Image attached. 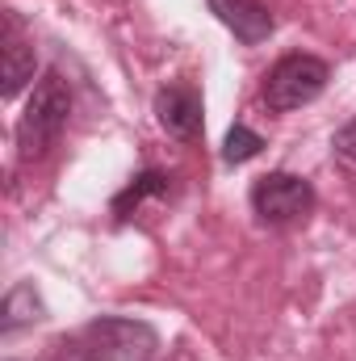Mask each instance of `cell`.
<instances>
[{
  "label": "cell",
  "mask_w": 356,
  "mask_h": 361,
  "mask_svg": "<svg viewBox=\"0 0 356 361\" xmlns=\"http://www.w3.org/2000/svg\"><path fill=\"white\" fill-rule=\"evenodd\" d=\"M68 118H72V89L59 72H46L30 101H25V114L17 122V147H21V160H38L46 156L59 135L68 130Z\"/></svg>",
  "instance_id": "cell-1"
},
{
  "label": "cell",
  "mask_w": 356,
  "mask_h": 361,
  "mask_svg": "<svg viewBox=\"0 0 356 361\" xmlns=\"http://www.w3.org/2000/svg\"><path fill=\"white\" fill-rule=\"evenodd\" d=\"M76 353L84 361H155L160 336L143 319L105 315V319H92L89 328L80 332Z\"/></svg>",
  "instance_id": "cell-2"
},
{
  "label": "cell",
  "mask_w": 356,
  "mask_h": 361,
  "mask_svg": "<svg viewBox=\"0 0 356 361\" xmlns=\"http://www.w3.org/2000/svg\"><path fill=\"white\" fill-rule=\"evenodd\" d=\"M331 80V68L319 59V55H281L272 68H268L265 85H260V97H265L268 109L276 114H289V109H302L310 101H319L323 89Z\"/></svg>",
  "instance_id": "cell-3"
},
{
  "label": "cell",
  "mask_w": 356,
  "mask_h": 361,
  "mask_svg": "<svg viewBox=\"0 0 356 361\" xmlns=\"http://www.w3.org/2000/svg\"><path fill=\"white\" fill-rule=\"evenodd\" d=\"M252 210L268 227H289L314 210V185L298 173H268L252 185Z\"/></svg>",
  "instance_id": "cell-4"
},
{
  "label": "cell",
  "mask_w": 356,
  "mask_h": 361,
  "mask_svg": "<svg viewBox=\"0 0 356 361\" xmlns=\"http://www.w3.org/2000/svg\"><path fill=\"white\" fill-rule=\"evenodd\" d=\"M155 118L160 126L180 139V143H193L205 126V105H201V92L193 85H168V89L155 92Z\"/></svg>",
  "instance_id": "cell-5"
},
{
  "label": "cell",
  "mask_w": 356,
  "mask_h": 361,
  "mask_svg": "<svg viewBox=\"0 0 356 361\" xmlns=\"http://www.w3.org/2000/svg\"><path fill=\"white\" fill-rule=\"evenodd\" d=\"M210 13L243 42V47H256V42H265L268 34H272V13H268V4L260 0H210Z\"/></svg>",
  "instance_id": "cell-6"
},
{
  "label": "cell",
  "mask_w": 356,
  "mask_h": 361,
  "mask_svg": "<svg viewBox=\"0 0 356 361\" xmlns=\"http://www.w3.org/2000/svg\"><path fill=\"white\" fill-rule=\"evenodd\" d=\"M0 63H4V97H17V92L34 80V68H38V55H34V47H30V38L21 34V25H17L13 13L4 17Z\"/></svg>",
  "instance_id": "cell-7"
},
{
  "label": "cell",
  "mask_w": 356,
  "mask_h": 361,
  "mask_svg": "<svg viewBox=\"0 0 356 361\" xmlns=\"http://www.w3.org/2000/svg\"><path fill=\"white\" fill-rule=\"evenodd\" d=\"M42 315H46V307H42L38 290H34L30 281H21V286H13V290L4 294V307H0V332L8 336V332H17V328H25V324L42 319Z\"/></svg>",
  "instance_id": "cell-8"
},
{
  "label": "cell",
  "mask_w": 356,
  "mask_h": 361,
  "mask_svg": "<svg viewBox=\"0 0 356 361\" xmlns=\"http://www.w3.org/2000/svg\"><path fill=\"white\" fill-rule=\"evenodd\" d=\"M168 189H172V177H168V173L147 169V173H139V177L113 197V214H117V219H130V210H139L147 197H164Z\"/></svg>",
  "instance_id": "cell-9"
},
{
  "label": "cell",
  "mask_w": 356,
  "mask_h": 361,
  "mask_svg": "<svg viewBox=\"0 0 356 361\" xmlns=\"http://www.w3.org/2000/svg\"><path fill=\"white\" fill-rule=\"evenodd\" d=\"M265 152V139L252 130V126H243V122H235L231 130H227V139H222V160L227 164H248V160H256Z\"/></svg>",
  "instance_id": "cell-10"
},
{
  "label": "cell",
  "mask_w": 356,
  "mask_h": 361,
  "mask_svg": "<svg viewBox=\"0 0 356 361\" xmlns=\"http://www.w3.org/2000/svg\"><path fill=\"white\" fill-rule=\"evenodd\" d=\"M331 147H336V156H340V160L356 164V118L348 122V126H340V130H336V143H331Z\"/></svg>",
  "instance_id": "cell-11"
}]
</instances>
